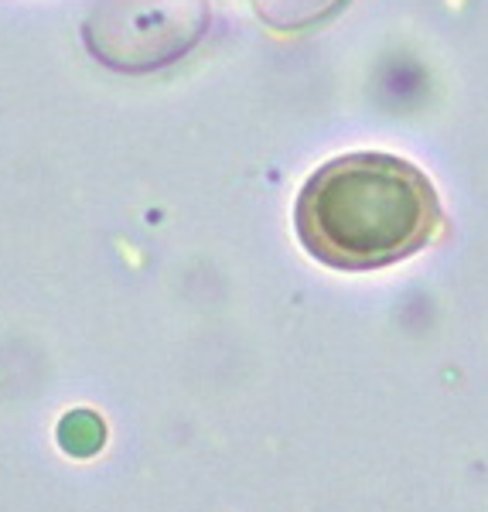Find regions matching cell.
Segmentation results:
<instances>
[{
  "mask_svg": "<svg viewBox=\"0 0 488 512\" xmlns=\"http://www.w3.org/2000/svg\"><path fill=\"white\" fill-rule=\"evenodd\" d=\"M301 246L332 270H383L444 233V209L417 164L355 151L321 164L294 205Z\"/></svg>",
  "mask_w": 488,
  "mask_h": 512,
  "instance_id": "1",
  "label": "cell"
},
{
  "mask_svg": "<svg viewBox=\"0 0 488 512\" xmlns=\"http://www.w3.org/2000/svg\"><path fill=\"white\" fill-rule=\"evenodd\" d=\"M256 18L277 35H304L342 14L352 0H250Z\"/></svg>",
  "mask_w": 488,
  "mask_h": 512,
  "instance_id": "3",
  "label": "cell"
},
{
  "mask_svg": "<svg viewBox=\"0 0 488 512\" xmlns=\"http://www.w3.org/2000/svg\"><path fill=\"white\" fill-rule=\"evenodd\" d=\"M209 24V0H93L82 21V41L110 72L147 76L195 52Z\"/></svg>",
  "mask_w": 488,
  "mask_h": 512,
  "instance_id": "2",
  "label": "cell"
}]
</instances>
